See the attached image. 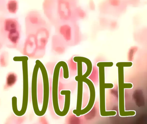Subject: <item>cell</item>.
Masks as SVG:
<instances>
[{"mask_svg": "<svg viewBox=\"0 0 147 124\" xmlns=\"http://www.w3.org/2000/svg\"><path fill=\"white\" fill-rule=\"evenodd\" d=\"M77 6L70 0H45L43 8L48 20L57 25L76 21L75 10Z\"/></svg>", "mask_w": 147, "mask_h": 124, "instance_id": "6da1fadb", "label": "cell"}, {"mask_svg": "<svg viewBox=\"0 0 147 124\" xmlns=\"http://www.w3.org/2000/svg\"><path fill=\"white\" fill-rule=\"evenodd\" d=\"M63 70V77L67 79L69 77L68 67L66 62L60 61L56 65L53 75V85H52V96L54 109L56 114L60 116H64L62 111L59 108L58 99V84L59 73L61 67Z\"/></svg>", "mask_w": 147, "mask_h": 124, "instance_id": "7a4b0ae2", "label": "cell"}, {"mask_svg": "<svg viewBox=\"0 0 147 124\" xmlns=\"http://www.w3.org/2000/svg\"><path fill=\"white\" fill-rule=\"evenodd\" d=\"M127 5L126 0H104L99 9L103 14L118 16L125 11Z\"/></svg>", "mask_w": 147, "mask_h": 124, "instance_id": "3957f363", "label": "cell"}, {"mask_svg": "<svg viewBox=\"0 0 147 124\" xmlns=\"http://www.w3.org/2000/svg\"><path fill=\"white\" fill-rule=\"evenodd\" d=\"M118 68L119 96V114L121 117L134 116L135 111H125V89H130L133 87L131 83L124 82V67L119 66Z\"/></svg>", "mask_w": 147, "mask_h": 124, "instance_id": "277c9868", "label": "cell"}, {"mask_svg": "<svg viewBox=\"0 0 147 124\" xmlns=\"http://www.w3.org/2000/svg\"><path fill=\"white\" fill-rule=\"evenodd\" d=\"M105 67L100 66L99 67V76L100 85V110L101 116H115L117 115L115 111H106L105 92Z\"/></svg>", "mask_w": 147, "mask_h": 124, "instance_id": "5b68a950", "label": "cell"}, {"mask_svg": "<svg viewBox=\"0 0 147 124\" xmlns=\"http://www.w3.org/2000/svg\"><path fill=\"white\" fill-rule=\"evenodd\" d=\"M35 33L38 58L42 57L48 43L49 32L46 25L42 26L33 31Z\"/></svg>", "mask_w": 147, "mask_h": 124, "instance_id": "8992f818", "label": "cell"}, {"mask_svg": "<svg viewBox=\"0 0 147 124\" xmlns=\"http://www.w3.org/2000/svg\"><path fill=\"white\" fill-rule=\"evenodd\" d=\"M26 32H33L37 28L46 25V21L39 12L33 10L29 12L25 18Z\"/></svg>", "mask_w": 147, "mask_h": 124, "instance_id": "52a82bcc", "label": "cell"}, {"mask_svg": "<svg viewBox=\"0 0 147 124\" xmlns=\"http://www.w3.org/2000/svg\"><path fill=\"white\" fill-rule=\"evenodd\" d=\"M23 53L30 58L38 59L37 48L34 32H26L24 44Z\"/></svg>", "mask_w": 147, "mask_h": 124, "instance_id": "ba28073f", "label": "cell"}, {"mask_svg": "<svg viewBox=\"0 0 147 124\" xmlns=\"http://www.w3.org/2000/svg\"><path fill=\"white\" fill-rule=\"evenodd\" d=\"M79 77L83 82L86 83L88 85L89 90H90V98H89V101L88 104L85 108L81 109L80 112L74 113V114L77 116H80V115L85 114L89 112L93 107L95 99V88L92 82L87 78L82 77V76Z\"/></svg>", "mask_w": 147, "mask_h": 124, "instance_id": "9c48e42d", "label": "cell"}, {"mask_svg": "<svg viewBox=\"0 0 147 124\" xmlns=\"http://www.w3.org/2000/svg\"><path fill=\"white\" fill-rule=\"evenodd\" d=\"M3 29L6 33L14 29H20L19 23L15 18H6L3 22Z\"/></svg>", "mask_w": 147, "mask_h": 124, "instance_id": "30bf717a", "label": "cell"}, {"mask_svg": "<svg viewBox=\"0 0 147 124\" xmlns=\"http://www.w3.org/2000/svg\"><path fill=\"white\" fill-rule=\"evenodd\" d=\"M75 80L78 82V94H77V105L76 108L73 110V113L79 112L82 109V91H83V82L81 80L79 76H76Z\"/></svg>", "mask_w": 147, "mask_h": 124, "instance_id": "8fae6325", "label": "cell"}, {"mask_svg": "<svg viewBox=\"0 0 147 124\" xmlns=\"http://www.w3.org/2000/svg\"><path fill=\"white\" fill-rule=\"evenodd\" d=\"M21 37L20 29H14L6 33L7 41L13 46H16L18 44Z\"/></svg>", "mask_w": 147, "mask_h": 124, "instance_id": "7c38bea8", "label": "cell"}, {"mask_svg": "<svg viewBox=\"0 0 147 124\" xmlns=\"http://www.w3.org/2000/svg\"><path fill=\"white\" fill-rule=\"evenodd\" d=\"M18 76L14 72H10L7 75L5 82L4 85V89L8 90L13 87L17 83Z\"/></svg>", "mask_w": 147, "mask_h": 124, "instance_id": "4fadbf2b", "label": "cell"}, {"mask_svg": "<svg viewBox=\"0 0 147 124\" xmlns=\"http://www.w3.org/2000/svg\"><path fill=\"white\" fill-rule=\"evenodd\" d=\"M74 61L77 63L78 61L83 62L87 65V71L85 74L82 75V77L87 78L92 72V62L88 59L84 57H75L74 58Z\"/></svg>", "mask_w": 147, "mask_h": 124, "instance_id": "5bb4252c", "label": "cell"}, {"mask_svg": "<svg viewBox=\"0 0 147 124\" xmlns=\"http://www.w3.org/2000/svg\"><path fill=\"white\" fill-rule=\"evenodd\" d=\"M7 12L12 14H15L18 11L19 3L17 0H8L6 4Z\"/></svg>", "mask_w": 147, "mask_h": 124, "instance_id": "9a60e30c", "label": "cell"}, {"mask_svg": "<svg viewBox=\"0 0 147 124\" xmlns=\"http://www.w3.org/2000/svg\"><path fill=\"white\" fill-rule=\"evenodd\" d=\"M8 53L6 52H3L0 54V66L2 67H6L8 64Z\"/></svg>", "mask_w": 147, "mask_h": 124, "instance_id": "2e32d148", "label": "cell"}, {"mask_svg": "<svg viewBox=\"0 0 147 124\" xmlns=\"http://www.w3.org/2000/svg\"><path fill=\"white\" fill-rule=\"evenodd\" d=\"M75 14L76 20L78 19H83L86 17V14L84 10L81 7H78V6L76 8Z\"/></svg>", "mask_w": 147, "mask_h": 124, "instance_id": "e0dca14e", "label": "cell"}, {"mask_svg": "<svg viewBox=\"0 0 147 124\" xmlns=\"http://www.w3.org/2000/svg\"><path fill=\"white\" fill-rule=\"evenodd\" d=\"M132 63L131 62H118L116 64V66L118 67L122 66L123 67H129L132 66Z\"/></svg>", "mask_w": 147, "mask_h": 124, "instance_id": "ac0fdd59", "label": "cell"}, {"mask_svg": "<svg viewBox=\"0 0 147 124\" xmlns=\"http://www.w3.org/2000/svg\"><path fill=\"white\" fill-rule=\"evenodd\" d=\"M113 63L112 62H99L97 63L98 67L103 66L105 67H112L113 65Z\"/></svg>", "mask_w": 147, "mask_h": 124, "instance_id": "d6986e66", "label": "cell"}, {"mask_svg": "<svg viewBox=\"0 0 147 124\" xmlns=\"http://www.w3.org/2000/svg\"><path fill=\"white\" fill-rule=\"evenodd\" d=\"M77 63V69H78V75L79 76H82V62L78 61Z\"/></svg>", "mask_w": 147, "mask_h": 124, "instance_id": "ffe728a7", "label": "cell"}, {"mask_svg": "<svg viewBox=\"0 0 147 124\" xmlns=\"http://www.w3.org/2000/svg\"><path fill=\"white\" fill-rule=\"evenodd\" d=\"M105 89H111L113 88V84L112 83H105Z\"/></svg>", "mask_w": 147, "mask_h": 124, "instance_id": "44dd1931", "label": "cell"}, {"mask_svg": "<svg viewBox=\"0 0 147 124\" xmlns=\"http://www.w3.org/2000/svg\"><path fill=\"white\" fill-rule=\"evenodd\" d=\"M89 7L91 10H94L95 9V5H94V3L92 1H91L89 3Z\"/></svg>", "mask_w": 147, "mask_h": 124, "instance_id": "7402d4cb", "label": "cell"}, {"mask_svg": "<svg viewBox=\"0 0 147 124\" xmlns=\"http://www.w3.org/2000/svg\"><path fill=\"white\" fill-rule=\"evenodd\" d=\"M70 1L75 4H76V5H77V4H78V0H70Z\"/></svg>", "mask_w": 147, "mask_h": 124, "instance_id": "603a6c76", "label": "cell"}, {"mask_svg": "<svg viewBox=\"0 0 147 124\" xmlns=\"http://www.w3.org/2000/svg\"><path fill=\"white\" fill-rule=\"evenodd\" d=\"M2 44H1V42H0V50L2 48Z\"/></svg>", "mask_w": 147, "mask_h": 124, "instance_id": "cb8c5ba5", "label": "cell"}, {"mask_svg": "<svg viewBox=\"0 0 147 124\" xmlns=\"http://www.w3.org/2000/svg\"><path fill=\"white\" fill-rule=\"evenodd\" d=\"M0 103H1V100H0Z\"/></svg>", "mask_w": 147, "mask_h": 124, "instance_id": "d4e9b609", "label": "cell"}]
</instances>
